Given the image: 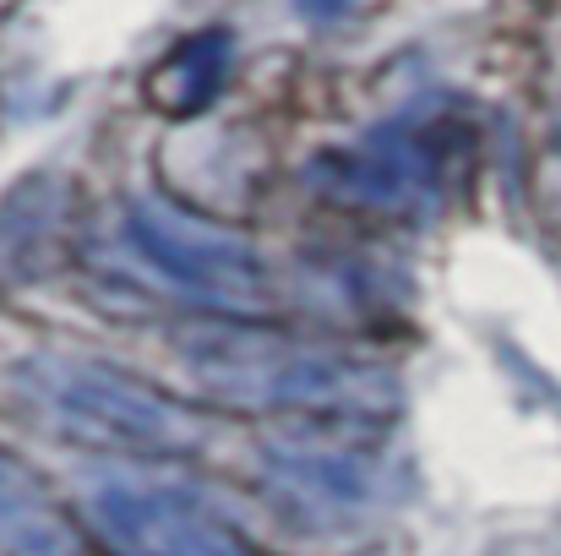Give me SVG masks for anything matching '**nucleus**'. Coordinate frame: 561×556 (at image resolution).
I'll list each match as a JSON object with an SVG mask.
<instances>
[{
	"label": "nucleus",
	"instance_id": "nucleus-9",
	"mask_svg": "<svg viewBox=\"0 0 561 556\" xmlns=\"http://www.w3.org/2000/svg\"><path fill=\"white\" fill-rule=\"evenodd\" d=\"M339 5H350V0H300V11H306V16H333Z\"/></svg>",
	"mask_w": 561,
	"mask_h": 556
},
{
	"label": "nucleus",
	"instance_id": "nucleus-4",
	"mask_svg": "<svg viewBox=\"0 0 561 556\" xmlns=\"http://www.w3.org/2000/svg\"><path fill=\"white\" fill-rule=\"evenodd\" d=\"M93 519L121 556H267L256 541H245L240 524H229L207 497L186 486L131 480V475L99 480Z\"/></svg>",
	"mask_w": 561,
	"mask_h": 556
},
{
	"label": "nucleus",
	"instance_id": "nucleus-6",
	"mask_svg": "<svg viewBox=\"0 0 561 556\" xmlns=\"http://www.w3.org/2000/svg\"><path fill=\"white\" fill-rule=\"evenodd\" d=\"M267 475H273L278 491H289L311 513L366 508L381 486L366 453H350V447H333V442L317 447V436H284L278 447H267Z\"/></svg>",
	"mask_w": 561,
	"mask_h": 556
},
{
	"label": "nucleus",
	"instance_id": "nucleus-7",
	"mask_svg": "<svg viewBox=\"0 0 561 556\" xmlns=\"http://www.w3.org/2000/svg\"><path fill=\"white\" fill-rule=\"evenodd\" d=\"M0 556H82V530L11 447H0Z\"/></svg>",
	"mask_w": 561,
	"mask_h": 556
},
{
	"label": "nucleus",
	"instance_id": "nucleus-3",
	"mask_svg": "<svg viewBox=\"0 0 561 556\" xmlns=\"http://www.w3.org/2000/svg\"><path fill=\"white\" fill-rule=\"evenodd\" d=\"M126 246L164 290H175L191 306H207L224 317H256L273 300L267 257L240 229L213 224L164 196L126 202Z\"/></svg>",
	"mask_w": 561,
	"mask_h": 556
},
{
	"label": "nucleus",
	"instance_id": "nucleus-2",
	"mask_svg": "<svg viewBox=\"0 0 561 556\" xmlns=\"http://www.w3.org/2000/svg\"><path fill=\"white\" fill-rule=\"evenodd\" d=\"M27 415L71 447L121 458H186L207 442V420L186 398H170L142 371H126L82 350H33L16 366Z\"/></svg>",
	"mask_w": 561,
	"mask_h": 556
},
{
	"label": "nucleus",
	"instance_id": "nucleus-5",
	"mask_svg": "<svg viewBox=\"0 0 561 556\" xmlns=\"http://www.w3.org/2000/svg\"><path fill=\"white\" fill-rule=\"evenodd\" d=\"M322 185L360 207L409 213L442 191V148L414 126H376L355 148L322 159Z\"/></svg>",
	"mask_w": 561,
	"mask_h": 556
},
{
	"label": "nucleus",
	"instance_id": "nucleus-1",
	"mask_svg": "<svg viewBox=\"0 0 561 556\" xmlns=\"http://www.w3.org/2000/svg\"><path fill=\"white\" fill-rule=\"evenodd\" d=\"M181 371L196 393L251 409V415H289V420H381L398 409V376L355 350L311 344L278 328H251L240 317L229 322H196L175 339Z\"/></svg>",
	"mask_w": 561,
	"mask_h": 556
},
{
	"label": "nucleus",
	"instance_id": "nucleus-8",
	"mask_svg": "<svg viewBox=\"0 0 561 556\" xmlns=\"http://www.w3.org/2000/svg\"><path fill=\"white\" fill-rule=\"evenodd\" d=\"M229 66H234V38L224 27H202L181 38L153 71H148V99L170 115H196L207 110L224 82H229Z\"/></svg>",
	"mask_w": 561,
	"mask_h": 556
}]
</instances>
